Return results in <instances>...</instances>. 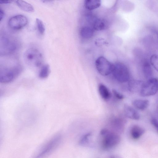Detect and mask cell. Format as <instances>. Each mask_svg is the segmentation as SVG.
I'll list each match as a JSON object with an SVG mask.
<instances>
[{
	"label": "cell",
	"instance_id": "27",
	"mask_svg": "<svg viewBox=\"0 0 158 158\" xmlns=\"http://www.w3.org/2000/svg\"><path fill=\"white\" fill-rule=\"evenodd\" d=\"M4 16V12L3 10L1 8L0 9V21L3 19Z\"/></svg>",
	"mask_w": 158,
	"mask_h": 158
},
{
	"label": "cell",
	"instance_id": "17",
	"mask_svg": "<svg viewBox=\"0 0 158 158\" xmlns=\"http://www.w3.org/2000/svg\"><path fill=\"white\" fill-rule=\"evenodd\" d=\"M98 91L101 97L105 100L109 99L111 96L110 93L107 87L103 84L98 86Z\"/></svg>",
	"mask_w": 158,
	"mask_h": 158
},
{
	"label": "cell",
	"instance_id": "23",
	"mask_svg": "<svg viewBox=\"0 0 158 158\" xmlns=\"http://www.w3.org/2000/svg\"><path fill=\"white\" fill-rule=\"evenodd\" d=\"M91 133H88L84 135L81 138L79 141V143L81 145L85 146L88 145L89 142Z\"/></svg>",
	"mask_w": 158,
	"mask_h": 158
},
{
	"label": "cell",
	"instance_id": "14",
	"mask_svg": "<svg viewBox=\"0 0 158 158\" xmlns=\"http://www.w3.org/2000/svg\"><path fill=\"white\" fill-rule=\"evenodd\" d=\"M107 22L105 19L95 18L92 23L94 30L101 31L106 29L107 26Z\"/></svg>",
	"mask_w": 158,
	"mask_h": 158
},
{
	"label": "cell",
	"instance_id": "8",
	"mask_svg": "<svg viewBox=\"0 0 158 158\" xmlns=\"http://www.w3.org/2000/svg\"><path fill=\"white\" fill-rule=\"evenodd\" d=\"M95 65L98 72L102 76H107L112 72L114 64L103 56L98 58L95 61Z\"/></svg>",
	"mask_w": 158,
	"mask_h": 158
},
{
	"label": "cell",
	"instance_id": "20",
	"mask_svg": "<svg viewBox=\"0 0 158 158\" xmlns=\"http://www.w3.org/2000/svg\"><path fill=\"white\" fill-rule=\"evenodd\" d=\"M50 72V66L48 64L43 65L41 67L39 73V77L44 79L47 77Z\"/></svg>",
	"mask_w": 158,
	"mask_h": 158
},
{
	"label": "cell",
	"instance_id": "1",
	"mask_svg": "<svg viewBox=\"0 0 158 158\" xmlns=\"http://www.w3.org/2000/svg\"><path fill=\"white\" fill-rule=\"evenodd\" d=\"M120 137L118 134L107 129H102L100 133V143L104 150L110 149L120 143Z\"/></svg>",
	"mask_w": 158,
	"mask_h": 158
},
{
	"label": "cell",
	"instance_id": "12",
	"mask_svg": "<svg viewBox=\"0 0 158 158\" xmlns=\"http://www.w3.org/2000/svg\"><path fill=\"white\" fill-rule=\"evenodd\" d=\"M111 123V125L113 130L112 131L118 134L122 133L124 130V121L120 119H114Z\"/></svg>",
	"mask_w": 158,
	"mask_h": 158
},
{
	"label": "cell",
	"instance_id": "2",
	"mask_svg": "<svg viewBox=\"0 0 158 158\" xmlns=\"http://www.w3.org/2000/svg\"><path fill=\"white\" fill-rule=\"evenodd\" d=\"M22 70L21 65L18 63L1 67L0 82L6 83L13 81L20 75Z\"/></svg>",
	"mask_w": 158,
	"mask_h": 158
},
{
	"label": "cell",
	"instance_id": "18",
	"mask_svg": "<svg viewBox=\"0 0 158 158\" xmlns=\"http://www.w3.org/2000/svg\"><path fill=\"white\" fill-rule=\"evenodd\" d=\"M132 104L138 109L143 110L148 107L149 105V102L147 100L138 99L134 100Z\"/></svg>",
	"mask_w": 158,
	"mask_h": 158
},
{
	"label": "cell",
	"instance_id": "4",
	"mask_svg": "<svg viewBox=\"0 0 158 158\" xmlns=\"http://www.w3.org/2000/svg\"><path fill=\"white\" fill-rule=\"evenodd\" d=\"M24 58L27 64L36 67L40 66L44 59L41 52L34 47L30 48L26 50L24 54Z\"/></svg>",
	"mask_w": 158,
	"mask_h": 158
},
{
	"label": "cell",
	"instance_id": "19",
	"mask_svg": "<svg viewBox=\"0 0 158 158\" xmlns=\"http://www.w3.org/2000/svg\"><path fill=\"white\" fill-rule=\"evenodd\" d=\"M94 29L90 27L85 26L82 27L80 31L81 36L84 38H89L93 35Z\"/></svg>",
	"mask_w": 158,
	"mask_h": 158
},
{
	"label": "cell",
	"instance_id": "21",
	"mask_svg": "<svg viewBox=\"0 0 158 158\" xmlns=\"http://www.w3.org/2000/svg\"><path fill=\"white\" fill-rule=\"evenodd\" d=\"M143 72L145 77L148 80L152 78V71L150 64L148 62H144L143 66Z\"/></svg>",
	"mask_w": 158,
	"mask_h": 158
},
{
	"label": "cell",
	"instance_id": "5",
	"mask_svg": "<svg viewBox=\"0 0 158 158\" xmlns=\"http://www.w3.org/2000/svg\"><path fill=\"white\" fill-rule=\"evenodd\" d=\"M112 73L115 78L119 82L123 83L129 81L130 74L129 69L122 63H117L114 64Z\"/></svg>",
	"mask_w": 158,
	"mask_h": 158
},
{
	"label": "cell",
	"instance_id": "10",
	"mask_svg": "<svg viewBox=\"0 0 158 158\" xmlns=\"http://www.w3.org/2000/svg\"><path fill=\"white\" fill-rule=\"evenodd\" d=\"M144 83L143 81L139 80L129 81L128 84V90L132 93L139 94Z\"/></svg>",
	"mask_w": 158,
	"mask_h": 158
},
{
	"label": "cell",
	"instance_id": "29",
	"mask_svg": "<svg viewBox=\"0 0 158 158\" xmlns=\"http://www.w3.org/2000/svg\"><path fill=\"white\" fill-rule=\"evenodd\" d=\"M108 158H122L117 155H112L109 156Z\"/></svg>",
	"mask_w": 158,
	"mask_h": 158
},
{
	"label": "cell",
	"instance_id": "3",
	"mask_svg": "<svg viewBox=\"0 0 158 158\" xmlns=\"http://www.w3.org/2000/svg\"><path fill=\"white\" fill-rule=\"evenodd\" d=\"M62 140L60 134L55 135L45 142L38 150L34 158H45L53 152L59 146Z\"/></svg>",
	"mask_w": 158,
	"mask_h": 158
},
{
	"label": "cell",
	"instance_id": "28",
	"mask_svg": "<svg viewBox=\"0 0 158 158\" xmlns=\"http://www.w3.org/2000/svg\"><path fill=\"white\" fill-rule=\"evenodd\" d=\"M12 1L11 0H0V4H7L11 3Z\"/></svg>",
	"mask_w": 158,
	"mask_h": 158
},
{
	"label": "cell",
	"instance_id": "24",
	"mask_svg": "<svg viewBox=\"0 0 158 158\" xmlns=\"http://www.w3.org/2000/svg\"><path fill=\"white\" fill-rule=\"evenodd\" d=\"M150 62L154 68L158 72V55H153L150 58Z\"/></svg>",
	"mask_w": 158,
	"mask_h": 158
},
{
	"label": "cell",
	"instance_id": "11",
	"mask_svg": "<svg viewBox=\"0 0 158 158\" xmlns=\"http://www.w3.org/2000/svg\"><path fill=\"white\" fill-rule=\"evenodd\" d=\"M124 112L125 116L130 118L138 120L140 118V115L138 112L128 105H124Z\"/></svg>",
	"mask_w": 158,
	"mask_h": 158
},
{
	"label": "cell",
	"instance_id": "22",
	"mask_svg": "<svg viewBox=\"0 0 158 158\" xmlns=\"http://www.w3.org/2000/svg\"><path fill=\"white\" fill-rule=\"evenodd\" d=\"M36 22L38 31L41 35H43L45 32V27L43 22L38 18L36 19Z\"/></svg>",
	"mask_w": 158,
	"mask_h": 158
},
{
	"label": "cell",
	"instance_id": "7",
	"mask_svg": "<svg viewBox=\"0 0 158 158\" xmlns=\"http://www.w3.org/2000/svg\"><path fill=\"white\" fill-rule=\"evenodd\" d=\"M158 91V79L156 78H151L144 82L140 95L143 97L154 95Z\"/></svg>",
	"mask_w": 158,
	"mask_h": 158
},
{
	"label": "cell",
	"instance_id": "15",
	"mask_svg": "<svg viewBox=\"0 0 158 158\" xmlns=\"http://www.w3.org/2000/svg\"><path fill=\"white\" fill-rule=\"evenodd\" d=\"M16 3L17 6L22 10L28 12H32L34 9L30 4L23 0H17Z\"/></svg>",
	"mask_w": 158,
	"mask_h": 158
},
{
	"label": "cell",
	"instance_id": "13",
	"mask_svg": "<svg viewBox=\"0 0 158 158\" xmlns=\"http://www.w3.org/2000/svg\"><path fill=\"white\" fill-rule=\"evenodd\" d=\"M145 131L143 128L137 125H135L131 128L130 134L132 138L134 139H137L143 135Z\"/></svg>",
	"mask_w": 158,
	"mask_h": 158
},
{
	"label": "cell",
	"instance_id": "9",
	"mask_svg": "<svg viewBox=\"0 0 158 158\" xmlns=\"http://www.w3.org/2000/svg\"><path fill=\"white\" fill-rule=\"evenodd\" d=\"M28 22V19L26 16L22 15H18L10 19L8 24L11 29L19 30L26 26Z\"/></svg>",
	"mask_w": 158,
	"mask_h": 158
},
{
	"label": "cell",
	"instance_id": "25",
	"mask_svg": "<svg viewBox=\"0 0 158 158\" xmlns=\"http://www.w3.org/2000/svg\"><path fill=\"white\" fill-rule=\"evenodd\" d=\"M113 93L114 97L119 100H122L124 98L123 95L115 90H113Z\"/></svg>",
	"mask_w": 158,
	"mask_h": 158
},
{
	"label": "cell",
	"instance_id": "16",
	"mask_svg": "<svg viewBox=\"0 0 158 158\" xmlns=\"http://www.w3.org/2000/svg\"><path fill=\"white\" fill-rule=\"evenodd\" d=\"M101 5V1L98 0H86L84 1V5L87 10H92L98 8Z\"/></svg>",
	"mask_w": 158,
	"mask_h": 158
},
{
	"label": "cell",
	"instance_id": "26",
	"mask_svg": "<svg viewBox=\"0 0 158 158\" xmlns=\"http://www.w3.org/2000/svg\"><path fill=\"white\" fill-rule=\"evenodd\" d=\"M151 122L158 131V121L156 119L153 118L151 119Z\"/></svg>",
	"mask_w": 158,
	"mask_h": 158
},
{
	"label": "cell",
	"instance_id": "6",
	"mask_svg": "<svg viewBox=\"0 0 158 158\" xmlns=\"http://www.w3.org/2000/svg\"><path fill=\"white\" fill-rule=\"evenodd\" d=\"M0 42L1 54H9L14 52L16 50L17 42L8 35H3L1 37Z\"/></svg>",
	"mask_w": 158,
	"mask_h": 158
}]
</instances>
